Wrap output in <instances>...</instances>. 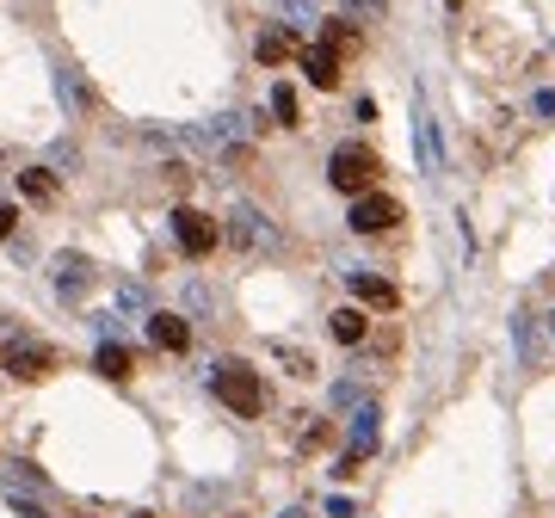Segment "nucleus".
Listing matches in <instances>:
<instances>
[{
	"label": "nucleus",
	"mask_w": 555,
	"mask_h": 518,
	"mask_svg": "<svg viewBox=\"0 0 555 518\" xmlns=\"http://www.w3.org/2000/svg\"><path fill=\"white\" fill-rule=\"evenodd\" d=\"M210 389H216V401L229 407V414H241V420H259V414H266V383H259V370H247V364H216Z\"/></svg>",
	"instance_id": "1"
},
{
	"label": "nucleus",
	"mask_w": 555,
	"mask_h": 518,
	"mask_svg": "<svg viewBox=\"0 0 555 518\" xmlns=\"http://www.w3.org/2000/svg\"><path fill=\"white\" fill-rule=\"evenodd\" d=\"M377 173H383V161L370 155L364 142H340V148H333V161H327V179H333V192H346V198L370 192V185H377Z\"/></svg>",
	"instance_id": "2"
},
{
	"label": "nucleus",
	"mask_w": 555,
	"mask_h": 518,
	"mask_svg": "<svg viewBox=\"0 0 555 518\" xmlns=\"http://www.w3.org/2000/svg\"><path fill=\"white\" fill-rule=\"evenodd\" d=\"M173 241H179V253H185V259H210V247L222 241V229H216L204 210L179 204V210H173Z\"/></svg>",
	"instance_id": "3"
},
{
	"label": "nucleus",
	"mask_w": 555,
	"mask_h": 518,
	"mask_svg": "<svg viewBox=\"0 0 555 518\" xmlns=\"http://www.w3.org/2000/svg\"><path fill=\"white\" fill-rule=\"evenodd\" d=\"M346 222H352L358 235H383V229H395V222H401V204H395L389 192H358Z\"/></svg>",
	"instance_id": "4"
},
{
	"label": "nucleus",
	"mask_w": 555,
	"mask_h": 518,
	"mask_svg": "<svg viewBox=\"0 0 555 518\" xmlns=\"http://www.w3.org/2000/svg\"><path fill=\"white\" fill-rule=\"evenodd\" d=\"M0 364H7L19 383H44L50 370H56V352H50V346H37V340H19V346L0 352Z\"/></svg>",
	"instance_id": "5"
},
{
	"label": "nucleus",
	"mask_w": 555,
	"mask_h": 518,
	"mask_svg": "<svg viewBox=\"0 0 555 518\" xmlns=\"http://www.w3.org/2000/svg\"><path fill=\"white\" fill-rule=\"evenodd\" d=\"M253 56L266 62V68L303 56V31H296V25H266V31H259V44H253Z\"/></svg>",
	"instance_id": "6"
},
{
	"label": "nucleus",
	"mask_w": 555,
	"mask_h": 518,
	"mask_svg": "<svg viewBox=\"0 0 555 518\" xmlns=\"http://www.w3.org/2000/svg\"><path fill=\"white\" fill-rule=\"evenodd\" d=\"M296 62H303V74H309L321 93L340 87V50H333V44H303V56H296Z\"/></svg>",
	"instance_id": "7"
},
{
	"label": "nucleus",
	"mask_w": 555,
	"mask_h": 518,
	"mask_svg": "<svg viewBox=\"0 0 555 518\" xmlns=\"http://www.w3.org/2000/svg\"><path fill=\"white\" fill-rule=\"evenodd\" d=\"M148 346H155V352H185V346H192V327H185V315L155 309V315H148Z\"/></svg>",
	"instance_id": "8"
},
{
	"label": "nucleus",
	"mask_w": 555,
	"mask_h": 518,
	"mask_svg": "<svg viewBox=\"0 0 555 518\" xmlns=\"http://www.w3.org/2000/svg\"><path fill=\"white\" fill-rule=\"evenodd\" d=\"M87 290H93V259L62 253L56 259V296H68V303H74V296H87Z\"/></svg>",
	"instance_id": "9"
},
{
	"label": "nucleus",
	"mask_w": 555,
	"mask_h": 518,
	"mask_svg": "<svg viewBox=\"0 0 555 518\" xmlns=\"http://www.w3.org/2000/svg\"><path fill=\"white\" fill-rule=\"evenodd\" d=\"M229 222H235V229H229V241H235L241 253H253V247H272V241H278V235H272V222L259 216V210H235Z\"/></svg>",
	"instance_id": "10"
},
{
	"label": "nucleus",
	"mask_w": 555,
	"mask_h": 518,
	"mask_svg": "<svg viewBox=\"0 0 555 518\" xmlns=\"http://www.w3.org/2000/svg\"><path fill=\"white\" fill-rule=\"evenodd\" d=\"M352 296H358L364 309H395L401 303V290L389 278H377V272H352Z\"/></svg>",
	"instance_id": "11"
},
{
	"label": "nucleus",
	"mask_w": 555,
	"mask_h": 518,
	"mask_svg": "<svg viewBox=\"0 0 555 518\" xmlns=\"http://www.w3.org/2000/svg\"><path fill=\"white\" fill-rule=\"evenodd\" d=\"M327 333H333V340H340V346H364L370 321H364V309L352 303V309H333V315H327Z\"/></svg>",
	"instance_id": "12"
},
{
	"label": "nucleus",
	"mask_w": 555,
	"mask_h": 518,
	"mask_svg": "<svg viewBox=\"0 0 555 518\" xmlns=\"http://www.w3.org/2000/svg\"><path fill=\"white\" fill-rule=\"evenodd\" d=\"M19 192H25L31 204H56V173H50V167H25V173H19Z\"/></svg>",
	"instance_id": "13"
},
{
	"label": "nucleus",
	"mask_w": 555,
	"mask_h": 518,
	"mask_svg": "<svg viewBox=\"0 0 555 518\" xmlns=\"http://www.w3.org/2000/svg\"><path fill=\"white\" fill-rule=\"evenodd\" d=\"M93 370H99V377H111V383H130V352L118 340H105L99 358H93Z\"/></svg>",
	"instance_id": "14"
},
{
	"label": "nucleus",
	"mask_w": 555,
	"mask_h": 518,
	"mask_svg": "<svg viewBox=\"0 0 555 518\" xmlns=\"http://www.w3.org/2000/svg\"><path fill=\"white\" fill-rule=\"evenodd\" d=\"M370 444H377V407L364 401V407H358V420H352V451H358V457H370Z\"/></svg>",
	"instance_id": "15"
},
{
	"label": "nucleus",
	"mask_w": 555,
	"mask_h": 518,
	"mask_svg": "<svg viewBox=\"0 0 555 518\" xmlns=\"http://www.w3.org/2000/svg\"><path fill=\"white\" fill-rule=\"evenodd\" d=\"M272 118H278V124H303V105H296V87H290V81L272 87Z\"/></svg>",
	"instance_id": "16"
},
{
	"label": "nucleus",
	"mask_w": 555,
	"mask_h": 518,
	"mask_svg": "<svg viewBox=\"0 0 555 518\" xmlns=\"http://www.w3.org/2000/svg\"><path fill=\"white\" fill-rule=\"evenodd\" d=\"M414 130H420V167H426V173H438V124L420 111V118H414Z\"/></svg>",
	"instance_id": "17"
},
{
	"label": "nucleus",
	"mask_w": 555,
	"mask_h": 518,
	"mask_svg": "<svg viewBox=\"0 0 555 518\" xmlns=\"http://www.w3.org/2000/svg\"><path fill=\"white\" fill-rule=\"evenodd\" d=\"M321 44H333L340 56H352V50H358V37H352V25H346V19H327V25H321Z\"/></svg>",
	"instance_id": "18"
},
{
	"label": "nucleus",
	"mask_w": 555,
	"mask_h": 518,
	"mask_svg": "<svg viewBox=\"0 0 555 518\" xmlns=\"http://www.w3.org/2000/svg\"><path fill=\"white\" fill-rule=\"evenodd\" d=\"M272 352H278V358L290 364V377H315V358H309L303 346H272Z\"/></svg>",
	"instance_id": "19"
},
{
	"label": "nucleus",
	"mask_w": 555,
	"mask_h": 518,
	"mask_svg": "<svg viewBox=\"0 0 555 518\" xmlns=\"http://www.w3.org/2000/svg\"><path fill=\"white\" fill-rule=\"evenodd\" d=\"M13 229H19V210H13V204H0V241H7Z\"/></svg>",
	"instance_id": "20"
},
{
	"label": "nucleus",
	"mask_w": 555,
	"mask_h": 518,
	"mask_svg": "<svg viewBox=\"0 0 555 518\" xmlns=\"http://www.w3.org/2000/svg\"><path fill=\"white\" fill-rule=\"evenodd\" d=\"M284 13H296V19H315V0H284Z\"/></svg>",
	"instance_id": "21"
},
{
	"label": "nucleus",
	"mask_w": 555,
	"mask_h": 518,
	"mask_svg": "<svg viewBox=\"0 0 555 518\" xmlns=\"http://www.w3.org/2000/svg\"><path fill=\"white\" fill-rule=\"evenodd\" d=\"M13 512H19V518H50V512H44V506H31V500H25V494H19V500H13Z\"/></svg>",
	"instance_id": "22"
},
{
	"label": "nucleus",
	"mask_w": 555,
	"mask_h": 518,
	"mask_svg": "<svg viewBox=\"0 0 555 518\" xmlns=\"http://www.w3.org/2000/svg\"><path fill=\"white\" fill-rule=\"evenodd\" d=\"M444 7H451V13H457V7H463V0H444Z\"/></svg>",
	"instance_id": "23"
},
{
	"label": "nucleus",
	"mask_w": 555,
	"mask_h": 518,
	"mask_svg": "<svg viewBox=\"0 0 555 518\" xmlns=\"http://www.w3.org/2000/svg\"><path fill=\"white\" fill-rule=\"evenodd\" d=\"M136 518H148V512H136Z\"/></svg>",
	"instance_id": "24"
},
{
	"label": "nucleus",
	"mask_w": 555,
	"mask_h": 518,
	"mask_svg": "<svg viewBox=\"0 0 555 518\" xmlns=\"http://www.w3.org/2000/svg\"><path fill=\"white\" fill-rule=\"evenodd\" d=\"M549 327H555V315H549Z\"/></svg>",
	"instance_id": "25"
}]
</instances>
